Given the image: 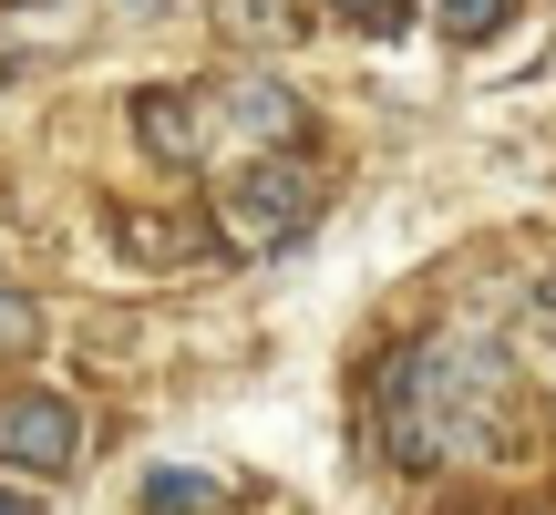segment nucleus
I'll return each instance as SVG.
<instances>
[{
  "label": "nucleus",
  "instance_id": "obj_4",
  "mask_svg": "<svg viewBox=\"0 0 556 515\" xmlns=\"http://www.w3.org/2000/svg\"><path fill=\"white\" fill-rule=\"evenodd\" d=\"M135 135H144L155 165H197L206 155V145H197V103H186L176 83H144V93H135Z\"/></svg>",
  "mask_w": 556,
  "mask_h": 515
},
{
  "label": "nucleus",
  "instance_id": "obj_1",
  "mask_svg": "<svg viewBox=\"0 0 556 515\" xmlns=\"http://www.w3.org/2000/svg\"><path fill=\"white\" fill-rule=\"evenodd\" d=\"M309 217H319V176H309V155H299V145H278V155H248L238 176H227V197H217L227 248H289Z\"/></svg>",
  "mask_w": 556,
  "mask_h": 515
},
{
  "label": "nucleus",
  "instance_id": "obj_3",
  "mask_svg": "<svg viewBox=\"0 0 556 515\" xmlns=\"http://www.w3.org/2000/svg\"><path fill=\"white\" fill-rule=\"evenodd\" d=\"M83 443L73 402L62 392H0V464H21V475H62Z\"/></svg>",
  "mask_w": 556,
  "mask_h": 515
},
{
  "label": "nucleus",
  "instance_id": "obj_6",
  "mask_svg": "<svg viewBox=\"0 0 556 515\" xmlns=\"http://www.w3.org/2000/svg\"><path fill=\"white\" fill-rule=\"evenodd\" d=\"M217 21H227V41H238V52H278V41L299 32L289 0H217Z\"/></svg>",
  "mask_w": 556,
  "mask_h": 515
},
{
  "label": "nucleus",
  "instance_id": "obj_5",
  "mask_svg": "<svg viewBox=\"0 0 556 515\" xmlns=\"http://www.w3.org/2000/svg\"><path fill=\"white\" fill-rule=\"evenodd\" d=\"M144 515H227V485L206 464H155L144 475Z\"/></svg>",
  "mask_w": 556,
  "mask_h": 515
},
{
  "label": "nucleus",
  "instance_id": "obj_8",
  "mask_svg": "<svg viewBox=\"0 0 556 515\" xmlns=\"http://www.w3.org/2000/svg\"><path fill=\"white\" fill-rule=\"evenodd\" d=\"M31 340H41V310L21 289H0V351H31Z\"/></svg>",
  "mask_w": 556,
  "mask_h": 515
},
{
  "label": "nucleus",
  "instance_id": "obj_2",
  "mask_svg": "<svg viewBox=\"0 0 556 515\" xmlns=\"http://www.w3.org/2000/svg\"><path fill=\"white\" fill-rule=\"evenodd\" d=\"M197 145H206V155H217V145H248V155L309 145V103H299L289 83H268V73H227L217 93L197 103Z\"/></svg>",
  "mask_w": 556,
  "mask_h": 515
},
{
  "label": "nucleus",
  "instance_id": "obj_9",
  "mask_svg": "<svg viewBox=\"0 0 556 515\" xmlns=\"http://www.w3.org/2000/svg\"><path fill=\"white\" fill-rule=\"evenodd\" d=\"M340 21H361V32H402V11H413V0H330Z\"/></svg>",
  "mask_w": 556,
  "mask_h": 515
},
{
  "label": "nucleus",
  "instance_id": "obj_7",
  "mask_svg": "<svg viewBox=\"0 0 556 515\" xmlns=\"http://www.w3.org/2000/svg\"><path fill=\"white\" fill-rule=\"evenodd\" d=\"M505 11H516V0H433V32L443 41H495Z\"/></svg>",
  "mask_w": 556,
  "mask_h": 515
},
{
  "label": "nucleus",
  "instance_id": "obj_10",
  "mask_svg": "<svg viewBox=\"0 0 556 515\" xmlns=\"http://www.w3.org/2000/svg\"><path fill=\"white\" fill-rule=\"evenodd\" d=\"M0 515H41V495H0Z\"/></svg>",
  "mask_w": 556,
  "mask_h": 515
}]
</instances>
